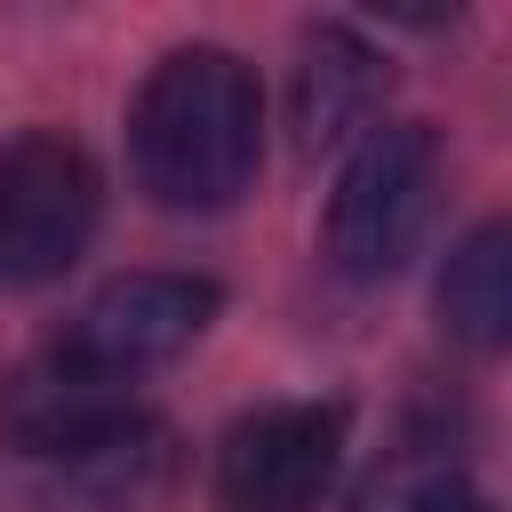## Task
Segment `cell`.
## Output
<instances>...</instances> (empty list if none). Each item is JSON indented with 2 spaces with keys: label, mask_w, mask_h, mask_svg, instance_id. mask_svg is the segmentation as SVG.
Here are the masks:
<instances>
[{
  "label": "cell",
  "mask_w": 512,
  "mask_h": 512,
  "mask_svg": "<svg viewBox=\"0 0 512 512\" xmlns=\"http://www.w3.org/2000/svg\"><path fill=\"white\" fill-rule=\"evenodd\" d=\"M344 464V408L336 400H272L240 416L216 448V504L224 512H312Z\"/></svg>",
  "instance_id": "277c9868"
},
{
  "label": "cell",
  "mask_w": 512,
  "mask_h": 512,
  "mask_svg": "<svg viewBox=\"0 0 512 512\" xmlns=\"http://www.w3.org/2000/svg\"><path fill=\"white\" fill-rule=\"evenodd\" d=\"M128 152H136V184L160 208H176V216L232 208L264 160L256 72L208 40L168 48L128 104Z\"/></svg>",
  "instance_id": "6da1fadb"
},
{
  "label": "cell",
  "mask_w": 512,
  "mask_h": 512,
  "mask_svg": "<svg viewBox=\"0 0 512 512\" xmlns=\"http://www.w3.org/2000/svg\"><path fill=\"white\" fill-rule=\"evenodd\" d=\"M104 216V176L64 128L0 144V288H48L80 264Z\"/></svg>",
  "instance_id": "3957f363"
},
{
  "label": "cell",
  "mask_w": 512,
  "mask_h": 512,
  "mask_svg": "<svg viewBox=\"0 0 512 512\" xmlns=\"http://www.w3.org/2000/svg\"><path fill=\"white\" fill-rule=\"evenodd\" d=\"M440 320L456 344L504 352V336H512V232L496 216L456 240V256L440 272Z\"/></svg>",
  "instance_id": "ba28073f"
},
{
  "label": "cell",
  "mask_w": 512,
  "mask_h": 512,
  "mask_svg": "<svg viewBox=\"0 0 512 512\" xmlns=\"http://www.w3.org/2000/svg\"><path fill=\"white\" fill-rule=\"evenodd\" d=\"M384 56L352 32V24H312L304 32V56H296V88H288V112H296V136L304 152H328V144H360L384 112Z\"/></svg>",
  "instance_id": "52a82bcc"
},
{
  "label": "cell",
  "mask_w": 512,
  "mask_h": 512,
  "mask_svg": "<svg viewBox=\"0 0 512 512\" xmlns=\"http://www.w3.org/2000/svg\"><path fill=\"white\" fill-rule=\"evenodd\" d=\"M208 320H216V280H200V272H120V280H104V288L80 304V320H72L56 344H64L72 360L136 384L144 368L192 352V336H200Z\"/></svg>",
  "instance_id": "5b68a950"
},
{
  "label": "cell",
  "mask_w": 512,
  "mask_h": 512,
  "mask_svg": "<svg viewBox=\"0 0 512 512\" xmlns=\"http://www.w3.org/2000/svg\"><path fill=\"white\" fill-rule=\"evenodd\" d=\"M136 416H144V408H136V384L72 360L64 344H48V352H32L24 368L0 376V432H8L24 456H64V464H80V456H96L112 432H128Z\"/></svg>",
  "instance_id": "8992f818"
},
{
  "label": "cell",
  "mask_w": 512,
  "mask_h": 512,
  "mask_svg": "<svg viewBox=\"0 0 512 512\" xmlns=\"http://www.w3.org/2000/svg\"><path fill=\"white\" fill-rule=\"evenodd\" d=\"M352 512H496V496L464 472V456H448V440H416L352 488Z\"/></svg>",
  "instance_id": "9c48e42d"
},
{
  "label": "cell",
  "mask_w": 512,
  "mask_h": 512,
  "mask_svg": "<svg viewBox=\"0 0 512 512\" xmlns=\"http://www.w3.org/2000/svg\"><path fill=\"white\" fill-rule=\"evenodd\" d=\"M432 192H440V144H432V128H416V120H392L384 128L376 120L352 144L344 176H336V200H328V264L344 280H392L416 256L424 224H432Z\"/></svg>",
  "instance_id": "7a4b0ae2"
}]
</instances>
